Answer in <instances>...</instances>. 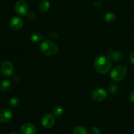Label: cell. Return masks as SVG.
Here are the masks:
<instances>
[{"instance_id":"obj_1","label":"cell","mask_w":134,"mask_h":134,"mask_svg":"<svg viewBox=\"0 0 134 134\" xmlns=\"http://www.w3.org/2000/svg\"><path fill=\"white\" fill-rule=\"evenodd\" d=\"M113 62L108 56H98L94 62V66L96 71L100 74H107L112 68Z\"/></svg>"},{"instance_id":"obj_2","label":"cell","mask_w":134,"mask_h":134,"mask_svg":"<svg viewBox=\"0 0 134 134\" xmlns=\"http://www.w3.org/2000/svg\"><path fill=\"white\" fill-rule=\"evenodd\" d=\"M40 51L47 56H52L59 52V47L56 43L51 41H45L40 46Z\"/></svg>"},{"instance_id":"obj_3","label":"cell","mask_w":134,"mask_h":134,"mask_svg":"<svg viewBox=\"0 0 134 134\" xmlns=\"http://www.w3.org/2000/svg\"><path fill=\"white\" fill-rule=\"evenodd\" d=\"M128 69L124 65H118L113 69L111 72V77L115 82H119L125 78Z\"/></svg>"},{"instance_id":"obj_4","label":"cell","mask_w":134,"mask_h":134,"mask_svg":"<svg viewBox=\"0 0 134 134\" xmlns=\"http://www.w3.org/2000/svg\"><path fill=\"white\" fill-rule=\"evenodd\" d=\"M14 11L18 15L24 16L27 14L29 7L27 2L24 0H18L14 5Z\"/></svg>"},{"instance_id":"obj_5","label":"cell","mask_w":134,"mask_h":134,"mask_svg":"<svg viewBox=\"0 0 134 134\" xmlns=\"http://www.w3.org/2000/svg\"><path fill=\"white\" fill-rule=\"evenodd\" d=\"M0 71L3 76L5 77H11L14 73V68L12 63L9 61H4L0 67Z\"/></svg>"},{"instance_id":"obj_6","label":"cell","mask_w":134,"mask_h":134,"mask_svg":"<svg viewBox=\"0 0 134 134\" xmlns=\"http://www.w3.org/2000/svg\"><path fill=\"white\" fill-rule=\"evenodd\" d=\"M107 93L104 89L97 88L92 93V98L95 102H100L104 101L107 98Z\"/></svg>"},{"instance_id":"obj_7","label":"cell","mask_w":134,"mask_h":134,"mask_svg":"<svg viewBox=\"0 0 134 134\" xmlns=\"http://www.w3.org/2000/svg\"><path fill=\"white\" fill-rule=\"evenodd\" d=\"M41 124L44 128L47 129H51L54 126L55 124V119L54 115L51 114H47L44 115L42 118Z\"/></svg>"},{"instance_id":"obj_8","label":"cell","mask_w":134,"mask_h":134,"mask_svg":"<svg viewBox=\"0 0 134 134\" xmlns=\"http://www.w3.org/2000/svg\"><path fill=\"white\" fill-rule=\"evenodd\" d=\"M23 25L24 21L20 17H13V18H11L10 22H9L10 28L14 31L20 30L23 27Z\"/></svg>"},{"instance_id":"obj_9","label":"cell","mask_w":134,"mask_h":134,"mask_svg":"<svg viewBox=\"0 0 134 134\" xmlns=\"http://www.w3.org/2000/svg\"><path fill=\"white\" fill-rule=\"evenodd\" d=\"M13 117V113L10 110L5 108L0 109V122H9Z\"/></svg>"},{"instance_id":"obj_10","label":"cell","mask_w":134,"mask_h":134,"mask_svg":"<svg viewBox=\"0 0 134 134\" xmlns=\"http://www.w3.org/2000/svg\"><path fill=\"white\" fill-rule=\"evenodd\" d=\"M36 131V128L35 126L30 123L23 124L20 130V134H35Z\"/></svg>"},{"instance_id":"obj_11","label":"cell","mask_w":134,"mask_h":134,"mask_svg":"<svg viewBox=\"0 0 134 134\" xmlns=\"http://www.w3.org/2000/svg\"><path fill=\"white\" fill-rule=\"evenodd\" d=\"M107 56L115 62H119L121 61L122 59V54L118 51H115V50H111L107 53Z\"/></svg>"},{"instance_id":"obj_12","label":"cell","mask_w":134,"mask_h":134,"mask_svg":"<svg viewBox=\"0 0 134 134\" xmlns=\"http://www.w3.org/2000/svg\"><path fill=\"white\" fill-rule=\"evenodd\" d=\"M11 88V82L9 80H4L0 84V91L2 92H7Z\"/></svg>"},{"instance_id":"obj_13","label":"cell","mask_w":134,"mask_h":134,"mask_svg":"<svg viewBox=\"0 0 134 134\" xmlns=\"http://www.w3.org/2000/svg\"><path fill=\"white\" fill-rule=\"evenodd\" d=\"M50 5V2L48 0H43L39 4L38 9L41 13H45L49 9Z\"/></svg>"},{"instance_id":"obj_14","label":"cell","mask_w":134,"mask_h":134,"mask_svg":"<svg viewBox=\"0 0 134 134\" xmlns=\"http://www.w3.org/2000/svg\"><path fill=\"white\" fill-rule=\"evenodd\" d=\"M30 39L34 43H39L43 39V36L39 32H34L30 36Z\"/></svg>"},{"instance_id":"obj_15","label":"cell","mask_w":134,"mask_h":134,"mask_svg":"<svg viewBox=\"0 0 134 134\" xmlns=\"http://www.w3.org/2000/svg\"><path fill=\"white\" fill-rule=\"evenodd\" d=\"M116 17L114 13H108L105 15L104 19L108 23H112V22H115L116 20Z\"/></svg>"},{"instance_id":"obj_16","label":"cell","mask_w":134,"mask_h":134,"mask_svg":"<svg viewBox=\"0 0 134 134\" xmlns=\"http://www.w3.org/2000/svg\"><path fill=\"white\" fill-rule=\"evenodd\" d=\"M19 99L17 97H13L9 101V107L12 109L16 108L19 105Z\"/></svg>"},{"instance_id":"obj_17","label":"cell","mask_w":134,"mask_h":134,"mask_svg":"<svg viewBox=\"0 0 134 134\" xmlns=\"http://www.w3.org/2000/svg\"><path fill=\"white\" fill-rule=\"evenodd\" d=\"M74 134H88V131L86 128L82 126H77L73 130Z\"/></svg>"},{"instance_id":"obj_18","label":"cell","mask_w":134,"mask_h":134,"mask_svg":"<svg viewBox=\"0 0 134 134\" xmlns=\"http://www.w3.org/2000/svg\"><path fill=\"white\" fill-rule=\"evenodd\" d=\"M63 113V108L60 106H56L52 110V114L55 116H60Z\"/></svg>"},{"instance_id":"obj_19","label":"cell","mask_w":134,"mask_h":134,"mask_svg":"<svg viewBox=\"0 0 134 134\" xmlns=\"http://www.w3.org/2000/svg\"><path fill=\"white\" fill-rule=\"evenodd\" d=\"M108 90H109V92L111 94H116L118 91L117 85H116L115 83H114V82L110 84V85L109 86Z\"/></svg>"},{"instance_id":"obj_20","label":"cell","mask_w":134,"mask_h":134,"mask_svg":"<svg viewBox=\"0 0 134 134\" xmlns=\"http://www.w3.org/2000/svg\"><path fill=\"white\" fill-rule=\"evenodd\" d=\"M90 134H99L100 133V131H99V129L97 127L94 126V127H91L90 128Z\"/></svg>"},{"instance_id":"obj_21","label":"cell","mask_w":134,"mask_h":134,"mask_svg":"<svg viewBox=\"0 0 134 134\" xmlns=\"http://www.w3.org/2000/svg\"><path fill=\"white\" fill-rule=\"evenodd\" d=\"M130 60L131 63L134 65V51L131 52L130 54Z\"/></svg>"},{"instance_id":"obj_22","label":"cell","mask_w":134,"mask_h":134,"mask_svg":"<svg viewBox=\"0 0 134 134\" xmlns=\"http://www.w3.org/2000/svg\"><path fill=\"white\" fill-rule=\"evenodd\" d=\"M130 99L131 102L134 103V91L132 92L130 94Z\"/></svg>"},{"instance_id":"obj_23","label":"cell","mask_w":134,"mask_h":134,"mask_svg":"<svg viewBox=\"0 0 134 134\" xmlns=\"http://www.w3.org/2000/svg\"><path fill=\"white\" fill-rule=\"evenodd\" d=\"M9 134H18V133L16 132H10Z\"/></svg>"},{"instance_id":"obj_24","label":"cell","mask_w":134,"mask_h":134,"mask_svg":"<svg viewBox=\"0 0 134 134\" xmlns=\"http://www.w3.org/2000/svg\"><path fill=\"white\" fill-rule=\"evenodd\" d=\"M133 134H134V132H133Z\"/></svg>"}]
</instances>
